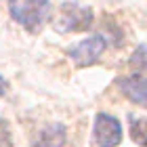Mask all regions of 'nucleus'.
Instances as JSON below:
<instances>
[{"label": "nucleus", "instance_id": "3", "mask_svg": "<svg viewBox=\"0 0 147 147\" xmlns=\"http://www.w3.org/2000/svg\"><path fill=\"white\" fill-rule=\"evenodd\" d=\"M92 19H95V15L86 6L63 4L59 19H57V30L59 32H84L92 25Z\"/></svg>", "mask_w": 147, "mask_h": 147}, {"label": "nucleus", "instance_id": "10", "mask_svg": "<svg viewBox=\"0 0 147 147\" xmlns=\"http://www.w3.org/2000/svg\"><path fill=\"white\" fill-rule=\"evenodd\" d=\"M4 90H6V80H4L2 76H0V97L4 95Z\"/></svg>", "mask_w": 147, "mask_h": 147}, {"label": "nucleus", "instance_id": "8", "mask_svg": "<svg viewBox=\"0 0 147 147\" xmlns=\"http://www.w3.org/2000/svg\"><path fill=\"white\" fill-rule=\"evenodd\" d=\"M130 137H132V141H135L137 145L147 147V118H139V120L132 118Z\"/></svg>", "mask_w": 147, "mask_h": 147}, {"label": "nucleus", "instance_id": "9", "mask_svg": "<svg viewBox=\"0 0 147 147\" xmlns=\"http://www.w3.org/2000/svg\"><path fill=\"white\" fill-rule=\"evenodd\" d=\"M0 147H13V137H11V128L9 122L0 118Z\"/></svg>", "mask_w": 147, "mask_h": 147}, {"label": "nucleus", "instance_id": "1", "mask_svg": "<svg viewBox=\"0 0 147 147\" xmlns=\"http://www.w3.org/2000/svg\"><path fill=\"white\" fill-rule=\"evenodd\" d=\"M11 15L25 30L36 32L49 15V0H11Z\"/></svg>", "mask_w": 147, "mask_h": 147}, {"label": "nucleus", "instance_id": "6", "mask_svg": "<svg viewBox=\"0 0 147 147\" xmlns=\"http://www.w3.org/2000/svg\"><path fill=\"white\" fill-rule=\"evenodd\" d=\"M67 141V130L63 124H46L38 135L36 147H63Z\"/></svg>", "mask_w": 147, "mask_h": 147}, {"label": "nucleus", "instance_id": "5", "mask_svg": "<svg viewBox=\"0 0 147 147\" xmlns=\"http://www.w3.org/2000/svg\"><path fill=\"white\" fill-rule=\"evenodd\" d=\"M120 90L130 99L132 103L147 107V80L143 76H128L118 80Z\"/></svg>", "mask_w": 147, "mask_h": 147}, {"label": "nucleus", "instance_id": "7", "mask_svg": "<svg viewBox=\"0 0 147 147\" xmlns=\"http://www.w3.org/2000/svg\"><path fill=\"white\" fill-rule=\"evenodd\" d=\"M130 69L135 76H147V44H141L130 57Z\"/></svg>", "mask_w": 147, "mask_h": 147}, {"label": "nucleus", "instance_id": "2", "mask_svg": "<svg viewBox=\"0 0 147 147\" xmlns=\"http://www.w3.org/2000/svg\"><path fill=\"white\" fill-rule=\"evenodd\" d=\"M95 147H116L122 143V124L109 113H97L95 128H92Z\"/></svg>", "mask_w": 147, "mask_h": 147}, {"label": "nucleus", "instance_id": "4", "mask_svg": "<svg viewBox=\"0 0 147 147\" xmlns=\"http://www.w3.org/2000/svg\"><path fill=\"white\" fill-rule=\"evenodd\" d=\"M105 49H107V40H105L101 34H95V36H88L86 40H82V42H78L69 51V57L76 61V65L86 67V65L95 63L97 59L103 55Z\"/></svg>", "mask_w": 147, "mask_h": 147}]
</instances>
